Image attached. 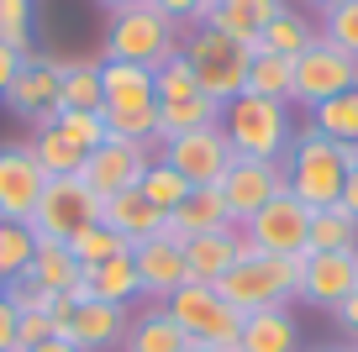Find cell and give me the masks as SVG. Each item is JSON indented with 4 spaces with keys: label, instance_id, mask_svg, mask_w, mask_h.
Returning a JSON list of instances; mask_svg holds the SVG:
<instances>
[{
    "label": "cell",
    "instance_id": "cell-15",
    "mask_svg": "<svg viewBox=\"0 0 358 352\" xmlns=\"http://www.w3.org/2000/svg\"><path fill=\"white\" fill-rule=\"evenodd\" d=\"M348 295H358V253H306L301 258V300L337 310Z\"/></svg>",
    "mask_w": 358,
    "mask_h": 352
},
{
    "label": "cell",
    "instance_id": "cell-44",
    "mask_svg": "<svg viewBox=\"0 0 358 352\" xmlns=\"http://www.w3.org/2000/svg\"><path fill=\"white\" fill-rule=\"evenodd\" d=\"M53 337H58L53 316H37V310H27V316H16V352L37 347V342H53Z\"/></svg>",
    "mask_w": 358,
    "mask_h": 352
},
{
    "label": "cell",
    "instance_id": "cell-19",
    "mask_svg": "<svg viewBox=\"0 0 358 352\" xmlns=\"http://www.w3.org/2000/svg\"><path fill=\"white\" fill-rule=\"evenodd\" d=\"M232 210H227L222 189H190V195L179 200L169 210V237L179 242H190V237H211V231H232Z\"/></svg>",
    "mask_w": 358,
    "mask_h": 352
},
{
    "label": "cell",
    "instance_id": "cell-51",
    "mask_svg": "<svg viewBox=\"0 0 358 352\" xmlns=\"http://www.w3.org/2000/svg\"><path fill=\"white\" fill-rule=\"evenodd\" d=\"M185 352H232V347H201V342H190Z\"/></svg>",
    "mask_w": 358,
    "mask_h": 352
},
{
    "label": "cell",
    "instance_id": "cell-50",
    "mask_svg": "<svg viewBox=\"0 0 358 352\" xmlns=\"http://www.w3.org/2000/svg\"><path fill=\"white\" fill-rule=\"evenodd\" d=\"M101 6H111V16H116V11H132V6H143V0H101Z\"/></svg>",
    "mask_w": 358,
    "mask_h": 352
},
{
    "label": "cell",
    "instance_id": "cell-28",
    "mask_svg": "<svg viewBox=\"0 0 358 352\" xmlns=\"http://www.w3.org/2000/svg\"><path fill=\"white\" fill-rule=\"evenodd\" d=\"M58 110H106L101 64H69L58 79Z\"/></svg>",
    "mask_w": 358,
    "mask_h": 352
},
{
    "label": "cell",
    "instance_id": "cell-48",
    "mask_svg": "<svg viewBox=\"0 0 358 352\" xmlns=\"http://www.w3.org/2000/svg\"><path fill=\"white\" fill-rule=\"evenodd\" d=\"M337 205L348 210V216H358V174H348V184H343V200Z\"/></svg>",
    "mask_w": 358,
    "mask_h": 352
},
{
    "label": "cell",
    "instance_id": "cell-29",
    "mask_svg": "<svg viewBox=\"0 0 358 352\" xmlns=\"http://www.w3.org/2000/svg\"><path fill=\"white\" fill-rule=\"evenodd\" d=\"M79 274H85V268L74 263V253H69L64 242H37L32 268H27V279H32V284H43V289H53V295H64Z\"/></svg>",
    "mask_w": 358,
    "mask_h": 352
},
{
    "label": "cell",
    "instance_id": "cell-7",
    "mask_svg": "<svg viewBox=\"0 0 358 352\" xmlns=\"http://www.w3.org/2000/svg\"><path fill=\"white\" fill-rule=\"evenodd\" d=\"M295 64V89H290V105H327L332 95H343V89H358V58H348L337 43H327L322 32H316L311 47H301V53L290 58Z\"/></svg>",
    "mask_w": 358,
    "mask_h": 352
},
{
    "label": "cell",
    "instance_id": "cell-36",
    "mask_svg": "<svg viewBox=\"0 0 358 352\" xmlns=\"http://www.w3.org/2000/svg\"><path fill=\"white\" fill-rule=\"evenodd\" d=\"M32 158H37V168H43L48 179H64V174H79V168H85V153H74L53 126H37L32 132Z\"/></svg>",
    "mask_w": 358,
    "mask_h": 352
},
{
    "label": "cell",
    "instance_id": "cell-42",
    "mask_svg": "<svg viewBox=\"0 0 358 352\" xmlns=\"http://www.w3.org/2000/svg\"><path fill=\"white\" fill-rule=\"evenodd\" d=\"M6 305L16 310V316H27V310H37V316H53V305H58V295L53 289H43V284H32V279H11L6 284Z\"/></svg>",
    "mask_w": 358,
    "mask_h": 352
},
{
    "label": "cell",
    "instance_id": "cell-43",
    "mask_svg": "<svg viewBox=\"0 0 358 352\" xmlns=\"http://www.w3.org/2000/svg\"><path fill=\"white\" fill-rule=\"evenodd\" d=\"M148 11H158L164 22H195L206 27V16H211V0H143Z\"/></svg>",
    "mask_w": 358,
    "mask_h": 352
},
{
    "label": "cell",
    "instance_id": "cell-5",
    "mask_svg": "<svg viewBox=\"0 0 358 352\" xmlns=\"http://www.w3.org/2000/svg\"><path fill=\"white\" fill-rule=\"evenodd\" d=\"M164 310L174 316V326L185 331L190 342L201 347H232L237 352V337H243V310H232L216 284H185L164 300Z\"/></svg>",
    "mask_w": 358,
    "mask_h": 352
},
{
    "label": "cell",
    "instance_id": "cell-37",
    "mask_svg": "<svg viewBox=\"0 0 358 352\" xmlns=\"http://www.w3.org/2000/svg\"><path fill=\"white\" fill-rule=\"evenodd\" d=\"M137 195L148 200V205H158L169 216V210L179 205V200L190 195V184H185V179L174 174V168L164 163V158H153V163H148V174H143V184H137Z\"/></svg>",
    "mask_w": 358,
    "mask_h": 352
},
{
    "label": "cell",
    "instance_id": "cell-12",
    "mask_svg": "<svg viewBox=\"0 0 358 352\" xmlns=\"http://www.w3.org/2000/svg\"><path fill=\"white\" fill-rule=\"evenodd\" d=\"M148 163H153V142H101L95 153L85 158V168H79V179H85L90 189L101 200L122 195V189H137L148 174Z\"/></svg>",
    "mask_w": 358,
    "mask_h": 352
},
{
    "label": "cell",
    "instance_id": "cell-31",
    "mask_svg": "<svg viewBox=\"0 0 358 352\" xmlns=\"http://www.w3.org/2000/svg\"><path fill=\"white\" fill-rule=\"evenodd\" d=\"M311 126L322 137H332V142L358 147V89H343V95H332L327 105H316L311 110Z\"/></svg>",
    "mask_w": 358,
    "mask_h": 352
},
{
    "label": "cell",
    "instance_id": "cell-6",
    "mask_svg": "<svg viewBox=\"0 0 358 352\" xmlns=\"http://www.w3.org/2000/svg\"><path fill=\"white\" fill-rule=\"evenodd\" d=\"M101 221V195L85 184L79 174H64V179H48L43 184V200L32 210V231L37 242H74L85 226Z\"/></svg>",
    "mask_w": 358,
    "mask_h": 352
},
{
    "label": "cell",
    "instance_id": "cell-11",
    "mask_svg": "<svg viewBox=\"0 0 358 352\" xmlns=\"http://www.w3.org/2000/svg\"><path fill=\"white\" fill-rule=\"evenodd\" d=\"M64 58H43V53H27L22 58V74L11 79V89H6V105H11V116H22V122L37 126H53L58 116V79H64Z\"/></svg>",
    "mask_w": 358,
    "mask_h": 352
},
{
    "label": "cell",
    "instance_id": "cell-13",
    "mask_svg": "<svg viewBox=\"0 0 358 352\" xmlns=\"http://www.w3.org/2000/svg\"><path fill=\"white\" fill-rule=\"evenodd\" d=\"M43 184H48V174L37 168L32 142H6L0 147V221H27V226H32Z\"/></svg>",
    "mask_w": 358,
    "mask_h": 352
},
{
    "label": "cell",
    "instance_id": "cell-10",
    "mask_svg": "<svg viewBox=\"0 0 358 352\" xmlns=\"http://www.w3.org/2000/svg\"><path fill=\"white\" fill-rule=\"evenodd\" d=\"M243 237H248V247H258V253H268V258H306V242H311V210H306L290 189H280L258 216L243 221Z\"/></svg>",
    "mask_w": 358,
    "mask_h": 352
},
{
    "label": "cell",
    "instance_id": "cell-30",
    "mask_svg": "<svg viewBox=\"0 0 358 352\" xmlns=\"http://www.w3.org/2000/svg\"><path fill=\"white\" fill-rule=\"evenodd\" d=\"M311 43H316V32L306 27V16L285 6V11L264 27V37L253 43V53H280V58H295L301 47H311Z\"/></svg>",
    "mask_w": 358,
    "mask_h": 352
},
{
    "label": "cell",
    "instance_id": "cell-55",
    "mask_svg": "<svg viewBox=\"0 0 358 352\" xmlns=\"http://www.w3.org/2000/svg\"><path fill=\"white\" fill-rule=\"evenodd\" d=\"M348 347H358V342H348Z\"/></svg>",
    "mask_w": 358,
    "mask_h": 352
},
{
    "label": "cell",
    "instance_id": "cell-1",
    "mask_svg": "<svg viewBox=\"0 0 358 352\" xmlns=\"http://www.w3.org/2000/svg\"><path fill=\"white\" fill-rule=\"evenodd\" d=\"M348 174H358V147L332 142V137H322L316 126L295 132L290 153H285V189H290L306 210L337 205V200H343Z\"/></svg>",
    "mask_w": 358,
    "mask_h": 352
},
{
    "label": "cell",
    "instance_id": "cell-41",
    "mask_svg": "<svg viewBox=\"0 0 358 352\" xmlns=\"http://www.w3.org/2000/svg\"><path fill=\"white\" fill-rule=\"evenodd\" d=\"M322 37H327V43H337L348 58H358V0H343V6H332V11H327Z\"/></svg>",
    "mask_w": 358,
    "mask_h": 352
},
{
    "label": "cell",
    "instance_id": "cell-54",
    "mask_svg": "<svg viewBox=\"0 0 358 352\" xmlns=\"http://www.w3.org/2000/svg\"><path fill=\"white\" fill-rule=\"evenodd\" d=\"M322 352H348V347H322Z\"/></svg>",
    "mask_w": 358,
    "mask_h": 352
},
{
    "label": "cell",
    "instance_id": "cell-8",
    "mask_svg": "<svg viewBox=\"0 0 358 352\" xmlns=\"http://www.w3.org/2000/svg\"><path fill=\"white\" fill-rule=\"evenodd\" d=\"M158 158L190 189H216L237 153H232V142H227L222 122H216V126H201V132H179V137H169V142H158Z\"/></svg>",
    "mask_w": 358,
    "mask_h": 352
},
{
    "label": "cell",
    "instance_id": "cell-32",
    "mask_svg": "<svg viewBox=\"0 0 358 352\" xmlns=\"http://www.w3.org/2000/svg\"><path fill=\"white\" fill-rule=\"evenodd\" d=\"M85 274H90V284H95V300H111V305H127V300H137V295H143V284H137V263H132V253L111 258V263H101V268H85Z\"/></svg>",
    "mask_w": 358,
    "mask_h": 352
},
{
    "label": "cell",
    "instance_id": "cell-57",
    "mask_svg": "<svg viewBox=\"0 0 358 352\" xmlns=\"http://www.w3.org/2000/svg\"><path fill=\"white\" fill-rule=\"evenodd\" d=\"M211 6H216V0H211Z\"/></svg>",
    "mask_w": 358,
    "mask_h": 352
},
{
    "label": "cell",
    "instance_id": "cell-9",
    "mask_svg": "<svg viewBox=\"0 0 358 352\" xmlns=\"http://www.w3.org/2000/svg\"><path fill=\"white\" fill-rule=\"evenodd\" d=\"M174 22H164L148 6H132V11H116L111 27H106V58H122V64H143L158 68L164 58H174Z\"/></svg>",
    "mask_w": 358,
    "mask_h": 352
},
{
    "label": "cell",
    "instance_id": "cell-33",
    "mask_svg": "<svg viewBox=\"0 0 358 352\" xmlns=\"http://www.w3.org/2000/svg\"><path fill=\"white\" fill-rule=\"evenodd\" d=\"M53 132L64 137L74 153H85V158L95 153L101 142H111V132H106V116H101V110H58V116H53Z\"/></svg>",
    "mask_w": 358,
    "mask_h": 352
},
{
    "label": "cell",
    "instance_id": "cell-2",
    "mask_svg": "<svg viewBox=\"0 0 358 352\" xmlns=\"http://www.w3.org/2000/svg\"><path fill=\"white\" fill-rule=\"evenodd\" d=\"M216 295L232 310H243V316L290 305V300H301V258H268L258 247H248V237H243V258L227 268Z\"/></svg>",
    "mask_w": 358,
    "mask_h": 352
},
{
    "label": "cell",
    "instance_id": "cell-56",
    "mask_svg": "<svg viewBox=\"0 0 358 352\" xmlns=\"http://www.w3.org/2000/svg\"><path fill=\"white\" fill-rule=\"evenodd\" d=\"M348 352H358V347H348Z\"/></svg>",
    "mask_w": 358,
    "mask_h": 352
},
{
    "label": "cell",
    "instance_id": "cell-39",
    "mask_svg": "<svg viewBox=\"0 0 358 352\" xmlns=\"http://www.w3.org/2000/svg\"><path fill=\"white\" fill-rule=\"evenodd\" d=\"M106 116V132L116 142H158V105L148 110H101Z\"/></svg>",
    "mask_w": 358,
    "mask_h": 352
},
{
    "label": "cell",
    "instance_id": "cell-3",
    "mask_svg": "<svg viewBox=\"0 0 358 352\" xmlns=\"http://www.w3.org/2000/svg\"><path fill=\"white\" fill-rule=\"evenodd\" d=\"M222 132L232 142L237 158H264V163H285L295 142V126H290V105L285 100H264V95H237L222 105Z\"/></svg>",
    "mask_w": 358,
    "mask_h": 352
},
{
    "label": "cell",
    "instance_id": "cell-27",
    "mask_svg": "<svg viewBox=\"0 0 358 352\" xmlns=\"http://www.w3.org/2000/svg\"><path fill=\"white\" fill-rule=\"evenodd\" d=\"M248 95H264V100H285L290 105V89H295V64L280 53H253L248 64Z\"/></svg>",
    "mask_w": 358,
    "mask_h": 352
},
{
    "label": "cell",
    "instance_id": "cell-26",
    "mask_svg": "<svg viewBox=\"0 0 358 352\" xmlns=\"http://www.w3.org/2000/svg\"><path fill=\"white\" fill-rule=\"evenodd\" d=\"M222 122V105L206 95L195 100H169V105H158V142H169V137L179 132H201V126H216Z\"/></svg>",
    "mask_w": 358,
    "mask_h": 352
},
{
    "label": "cell",
    "instance_id": "cell-49",
    "mask_svg": "<svg viewBox=\"0 0 358 352\" xmlns=\"http://www.w3.org/2000/svg\"><path fill=\"white\" fill-rule=\"evenodd\" d=\"M27 352H79V347H74V342H58V337H53V342H37V347H27Z\"/></svg>",
    "mask_w": 358,
    "mask_h": 352
},
{
    "label": "cell",
    "instance_id": "cell-38",
    "mask_svg": "<svg viewBox=\"0 0 358 352\" xmlns=\"http://www.w3.org/2000/svg\"><path fill=\"white\" fill-rule=\"evenodd\" d=\"M153 89H158V105H169V100H195V95H201V85H195V68L185 64V47L153 68Z\"/></svg>",
    "mask_w": 358,
    "mask_h": 352
},
{
    "label": "cell",
    "instance_id": "cell-46",
    "mask_svg": "<svg viewBox=\"0 0 358 352\" xmlns=\"http://www.w3.org/2000/svg\"><path fill=\"white\" fill-rule=\"evenodd\" d=\"M332 316H337V326H343V331H348V337H358V295H348V300H343V305H337V310H332Z\"/></svg>",
    "mask_w": 358,
    "mask_h": 352
},
{
    "label": "cell",
    "instance_id": "cell-35",
    "mask_svg": "<svg viewBox=\"0 0 358 352\" xmlns=\"http://www.w3.org/2000/svg\"><path fill=\"white\" fill-rule=\"evenodd\" d=\"M69 253H74V263H79V268H101V263H111V258L132 253V247H127L122 237L106 226V221H95V226H85L74 242H69Z\"/></svg>",
    "mask_w": 358,
    "mask_h": 352
},
{
    "label": "cell",
    "instance_id": "cell-52",
    "mask_svg": "<svg viewBox=\"0 0 358 352\" xmlns=\"http://www.w3.org/2000/svg\"><path fill=\"white\" fill-rule=\"evenodd\" d=\"M311 6H322V11H332V6H343V0H311Z\"/></svg>",
    "mask_w": 358,
    "mask_h": 352
},
{
    "label": "cell",
    "instance_id": "cell-20",
    "mask_svg": "<svg viewBox=\"0 0 358 352\" xmlns=\"http://www.w3.org/2000/svg\"><path fill=\"white\" fill-rule=\"evenodd\" d=\"M237 258H243V226L211 231V237H190L185 242V274H190V284H222Z\"/></svg>",
    "mask_w": 358,
    "mask_h": 352
},
{
    "label": "cell",
    "instance_id": "cell-14",
    "mask_svg": "<svg viewBox=\"0 0 358 352\" xmlns=\"http://www.w3.org/2000/svg\"><path fill=\"white\" fill-rule=\"evenodd\" d=\"M216 189H222L232 221L243 226L248 216H258V210H264L268 200L285 189V163H264V158H232V168H227V179H222Z\"/></svg>",
    "mask_w": 358,
    "mask_h": 352
},
{
    "label": "cell",
    "instance_id": "cell-24",
    "mask_svg": "<svg viewBox=\"0 0 358 352\" xmlns=\"http://www.w3.org/2000/svg\"><path fill=\"white\" fill-rule=\"evenodd\" d=\"M127 352H185L190 347V337L174 326V316H169L164 305H148L143 316L127 326V342H122Z\"/></svg>",
    "mask_w": 358,
    "mask_h": 352
},
{
    "label": "cell",
    "instance_id": "cell-34",
    "mask_svg": "<svg viewBox=\"0 0 358 352\" xmlns=\"http://www.w3.org/2000/svg\"><path fill=\"white\" fill-rule=\"evenodd\" d=\"M32 253H37V231L27 221H0V279L6 284L32 268Z\"/></svg>",
    "mask_w": 358,
    "mask_h": 352
},
{
    "label": "cell",
    "instance_id": "cell-23",
    "mask_svg": "<svg viewBox=\"0 0 358 352\" xmlns=\"http://www.w3.org/2000/svg\"><path fill=\"white\" fill-rule=\"evenodd\" d=\"M295 347H301V326H295L290 305H274V310H253V316H243L237 352H295Z\"/></svg>",
    "mask_w": 358,
    "mask_h": 352
},
{
    "label": "cell",
    "instance_id": "cell-16",
    "mask_svg": "<svg viewBox=\"0 0 358 352\" xmlns=\"http://www.w3.org/2000/svg\"><path fill=\"white\" fill-rule=\"evenodd\" d=\"M132 263H137V284H143V295L153 300V305H164L174 289L190 284V274H185V242L179 237H148V242L132 247Z\"/></svg>",
    "mask_w": 358,
    "mask_h": 352
},
{
    "label": "cell",
    "instance_id": "cell-17",
    "mask_svg": "<svg viewBox=\"0 0 358 352\" xmlns=\"http://www.w3.org/2000/svg\"><path fill=\"white\" fill-rule=\"evenodd\" d=\"M127 305H111V300H85L74 305L64 321H58V342H74L79 352H106L116 342H127Z\"/></svg>",
    "mask_w": 358,
    "mask_h": 352
},
{
    "label": "cell",
    "instance_id": "cell-4",
    "mask_svg": "<svg viewBox=\"0 0 358 352\" xmlns=\"http://www.w3.org/2000/svg\"><path fill=\"white\" fill-rule=\"evenodd\" d=\"M185 64L195 68V85H201L206 100L227 105V100L243 95L248 85V64H253V47L237 43V37L216 32V27H195L190 47H185Z\"/></svg>",
    "mask_w": 358,
    "mask_h": 352
},
{
    "label": "cell",
    "instance_id": "cell-53",
    "mask_svg": "<svg viewBox=\"0 0 358 352\" xmlns=\"http://www.w3.org/2000/svg\"><path fill=\"white\" fill-rule=\"evenodd\" d=\"M0 305H6V279H0Z\"/></svg>",
    "mask_w": 358,
    "mask_h": 352
},
{
    "label": "cell",
    "instance_id": "cell-45",
    "mask_svg": "<svg viewBox=\"0 0 358 352\" xmlns=\"http://www.w3.org/2000/svg\"><path fill=\"white\" fill-rule=\"evenodd\" d=\"M16 74H22V53L0 43V100H6V89H11V79H16Z\"/></svg>",
    "mask_w": 358,
    "mask_h": 352
},
{
    "label": "cell",
    "instance_id": "cell-47",
    "mask_svg": "<svg viewBox=\"0 0 358 352\" xmlns=\"http://www.w3.org/2000/svg\"><path fill=\"white\" fill-rule=\"evenodd\" d=\"M0 352H16V310L0 305Z\"/></svg>",
    "mask_w": 358,
    "mask_h": 352
},
{
    "label": "cell",
    "instance_id": "cell-18",
    "mask_svg": "<svg viewBox=\"0 0 358 352\" xmlns=\"http://www.w3.org/2000/svg\"><path fill=\"white\" fill-rule=\"evenodd\" d=\"M101 221L122 237L127 247H137V242H148V237H164V231H169V216L158 205H148L137 189H122V195L101 200Z\"/></svg>",
    "mask_w": 358,
    "mask_h": 352
},
{
    "label": "cell",
    "instance_id": "cell-25",
    "mask_svg": "<svg viewBox=\"0 0 358 352\" xmlns=\"http://www.w3.org/2000/svg\"><path fill=\"white\" fill-rule=\"evenodd\" d=\"M306 253H358V216H348L343 205L311 210V242Z\"/></svg>",
    "mask_w": 358,
    "mask_h": 352
},
{
    "label": "cell",
    "instance_id": "cell-21",
    "mask_svg": "<svg viewBox=\"0 0 358 352\" xmlns=\"http://www.w3.org/2000/svg\"><path fill=\"white\" fill-rule=\"evenodd\" d=\"M101 89H106V110H148V105H158L153 68H143V64L106 58L101 64Z\"/></svg>",
    "mask_w": 358,
    "mask_h": 352
},
{
    "label": "cell",
    "instance_id": "cell-40",
    "mask_svg": "<svg viewBox=\"0 0 358 352\" xmlns=\"http://www.w3.org/2000/svg\"><path fill=\"white\" fill-rule=\"evenodd\" d=\"M0 43L16 53H32V0H0Z\"/></svg>",
    "mask_w": 358,
    "mask_h": 352
},
{
    "label": "cell",
    "instance_id": "cell-22",
    "mask_svg": "<svg viewBox=\"0 0 358 352\" xmlns=\"http://www.w3.org/2000/svg\"><path fill=\"white\" fill-rule=\"evenodd\" d=\"M280 11H285V0H216L211 16H206V27H216V32H227V37H237V43L253 47L258 37H264V27Z\"/></svg>",
    "mask_w": 358,
    "mask_h": 352
}]
</instances>
